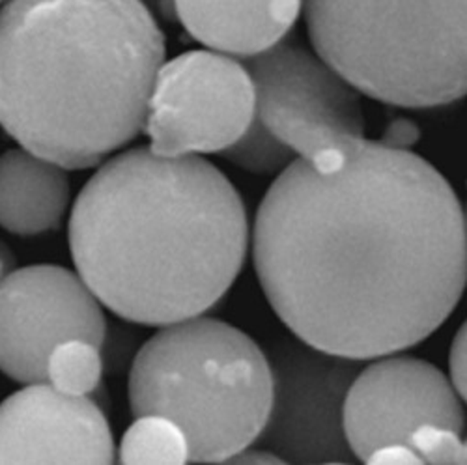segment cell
<instances>
[{"instance_id": "cell-1", "label": "cell", "mask_w": 467, "mask_h": 465, "mask_svg": "<svg viewBox=\"0 0 467 465\" xmlns=\"http://www.w3.org/2000/svg\"><path fill=\"white\" fill-rule=\"evenodd\" d=\"M260 286L294 336L368 361L431 336L467 279L465 217L428 161L358 140L329 174L297 158L260 202Z\"/></svg>"}, {"instance_id": "cell-2", "label": "cell", "mask_w": 467, "mask_h": 465, "mask_svg": "<svg viewBox=\"0 0 467 465\" xmlns=\"http://www.w3.org/2000/svg\"><path fill=\"white\" fill-rule=\"evenodd\" d=\"M69 247L79 277L114 315L171 326L201 316L236 283L247 210L230 180L197 155L135 148L83 187Z\"/></svg>"}, {"instance_id": "cell-3", "label": "cell", "mask_w": 467, "mask_h": 465, "mask_svg": "<svg viewBox=\"0 0 467 465\" xmlns=\"http://www.w3.org/2000/svg\"><path fill=\"white\" fill-rule=\"evenodd\" d=\"M165 36L140 0H6L0 126L62 169H90L144 128Z\"/></svg>"}, {"instance_id": "cell-4", "label": "cell", "mask_w": 467, "mask_h": 465, "mask_svg": "<svg viewBox=\"0 0 467 465\" xmlns=\"http://www.w3.org/2000/svg\"><path fill=\"white\" fill-rule=\"evenodd\" d=\"M274 381L262 347L242 329L212 318L165 326L137 354L130 376L135 417L178 424L189 461H228L260 436Z\"/></svg>"}, {"instance_id": "cell-5", "label": "cell", "mask_w": 467, "mask_h": 465, "mask_svg": "<svg viewBox=\"0 0 467 465\" xmlns=\"http://www.w3.org/2000/svg\"><path fill=\"white\" fill-rule=\"evenodd\" d=\"M317 55L378 101L431 108L467 90L465 0H305Z\"/></svg>"}, {"instance_id": "cell-6", "label": "cell", "mask_w": 467, "mask_h": 465, "mask_svg": "<svg viewBox=\"0 0 467 465\" xmlns=\"http://www.w3.org/2000/svg\"><path fill=\"white\" fill-rule=\"evenodd\" d=\"M254 85V116L318 172L338 170L348 150L365 139L358 90L318 55L279 42L244 62Z\"/></svg>"}, {"instance_id": "cell-7", "label": "cell", "mask_w": 467, "mask_h": 465, "mask_svg": "<svg viewBox=\"0 0 467 465\" xmlns=\"http://www.w3.org/2000/svg\"><path fill=\"white\" fill-rule=\"evenodd\" d=\"M271 406L254 445L285 463L358 461L344 432V402L363 361L308 346L297 336L267 346Z\"/></svg>"}, {"instance_id": "cell-8", "label": "cell", "mask_w": 467, "mask_h": 465, "mask_svg": "<svg viewBox=\"0 0 467 465\" xmlns=\"http://www.w3.org/2000/svg\"><path fill=\"white\" fill-rule=\"evenodd\" d=\"M254 85L244 64L215 51H189L163 64L151 88L146 133L163 158L219 153L254 119Z\"/></svg>"}, {"instance_id": "cell-9", "label": "cell", "mask_w": 467, "mask_h": 465, "mask_svg": "<svg viewBox=\"0 0 467 465\" xmlns=\"http://www.w3.org/2000/svg\"><path fill=\"white\" fill-rule=\"evenodd\" d=\"M101 346L98 297L60 265H30L0 283V370L19 383L47 381V363L66 340Z\"/></svg>"}, {"instance_id": "cell-10", "label": "cell", "mask_w": 467, "mask_h": 465, "mask_svg": "<svg viewBox=\"0 0 467 465\" xmlns=\"http://www.w3.org/2000/svg\"><path fill=\"white\" fill-rule=\"evenodd\" d=\"M422 424L458 434L465 429L462 398L447 376L422 359L399 356L359 370L344 402V432L358 461L389 443L410 445Z\"/></svg>"}, {"instance_id": "cell-11", "label": "cell", "mask_w": 467, "mask_h": 465, "mask_svg": "<svg viewBox=\"0 0 467 465\" xmlns=\"http://www.w3.org/2000/svg\"><path fill=\"white\" fill-rule=\"evenodd\" d=\"M101 409L85 397L30 383L0 406V463H112Z\"/></svg>"}, {"instance_id": "cell-12", "label": "cell", "mask_w": 467, "mask_h": 465, "mask_svg": "<svg viewBox=\"0 0 467 465\" xmlns=\"http://www.w3.org/2000/svg\"><path fill=\"white\" fill-rule=\"evenodd\" d=\"M303 0H174L176 21L202 46L253 57L279 44L296 25Z\"/></svg>"}, {"instance_id": "cell-13", "label": "cell", "mask_w": 467, "mask_h": 465, "mask_svg": "<svg viewBox=\"0 0 467 465\" xmlns=\"http://www.w3.org/2000/svg\"><path fill=\"white\" fill-rule=\"evenodd\" d=\"M69 204L62 167L28 150L0 155V224L19 236L55 230Z\"/></svg>"}, {"instance_id": "cell-14", "label": "cell", "mask_w": 467, "mask_h": 465, "mask_svg": "<svg viewBox=\"0 0 467 465\" xmlns=\"http://www.w3.org/2000/svg\"><path fill=\"white\" fill-rule=\"evenodd\" d=\"M122 463H185L187 439L178 424L160 415H142L126 432L120 456Z\"/></svg>"}, {"instance_id": "cell-15", "label": "cell", "mask_w": 467, "mask_h": 465, "mask_svg": "<svg viewBox=\"0 0 467 465\" xmlns=\"http://www.w3.org/2000/svg\"><path fill=\"white\" fill-rule=\"evenodd\" d=\"M101 379L98 346L87 340H66L57 346L47 363V381L58 391L73 397L92 393Z\"/></svg>"}, {"instance_id": "cell-16", "label": "cell", "mask_w": 467, "mask_h": 465, "mask_svg": "<svg viewBox=\"0 0 467 465\" xmlns=\"http://www.w3.org/2000/svg\"><path fill=\"white\" fill-rule=\"evenodd\" d=\"M221 155L232 165L262 176L281 174L297 160V153L275 135H271L256 116L247 131L236 142L224 148Z\"/></svg>"}, {"instance_id": "cell-17", "label": "cell", "mask_w": 467, "mask_h": 465, "mask_svg": "<svg viewBox=\"0 0 467 465\" xmlns=\"http://www.w3.org/2000/svg\"><path fill=\"white\" fill-rule=\"evenodd\" d=\"M410 445L420 456L422 463L465 465L467 447L462 434L438 424H422L411 434Z\"/></svg>"}, {"instance_id": "cell-18", "label": "cell", "mask_w": 467, "mask_h": 465, "mask_svg": "<svg viewBox=\"0 0 467 465\" xmlns=\"http://www.w3.org/2000/svg\"><path fill=\"white\" fill-rule=\"evenodd\" d=\"M465 324L460 327L456 333L451 352H449V370H451V383L454 387V391L458 393L460 398L465 400L467 395V385H465Z\"/></svg>"}, {"instance_id": "cell-19", "label": "cell", "mask_w": 467, "mask_h": 465, "mask_svg": "<svg viewBox=\"0 0 467 465\" xmlns=\"http://www.w3.org/2000/svg\"><path fill=\"white\" fill-rule=\"evenodd\" d=\"M365 463H422V460L411 445L389 443L376 449Z\"/></svg>"}, {"instance_id": "cell-20", "label": "cell", "mask_w": 467, "mask_h": 465, "mask_svg": "<svg viewBox=\"0 0 467 465\" xmlns=\"http://www.w3.org/2000/svg\"><path fill=\"white\" fill-rule=\"evenodd\" d=\"M419 139V131L417 128L408 122V120H397L391 126L387 128L385 139L381 142L395 146V148H408L410 144H413Z\"/></svg>"}, {"instance_id": "cell-21", "label": "cell", "mask_w": 467, "mask_h": 465, "mask_svg": "<svg viewBox=\"0 0 467 465\" xmlns=\"http://www.w3.org/2000/svg\"><path fill=\"white\" fill-rule=\"evenodd\" d=\"M228 463H285V461L265 449L247 447L242 452H238L236 456H232L228 460Z\"/></svg>"}, {"instance_id": "cell-22", "label": "cell", "mask_w": 467, "mask_h": 465, "mask_svg": "<svg viewBox=\"0 0 467 465\" xmlns=\"http://www.w3.org/2000/svg\"><path fill=\"white\" fill-rule=\"evenodd\" d=\"M140 3L153 14L169 23L176 21V10H174V0H140Z\"/></svg>"}, {"instance_id": "cell-23", "label": "cell", "mask_w": 467, "mask_h": 465, "mask_svg": "<svg viewBox=\"0 0 467 465\" xmlns=\"http://www.w3.org/2000/svg\"><path fill=\"white\" fill-rule=\"evenodd\" d=\"M3 269H5V267H3V262H0V283H3Z\"/></svg>"}]
</instances>
